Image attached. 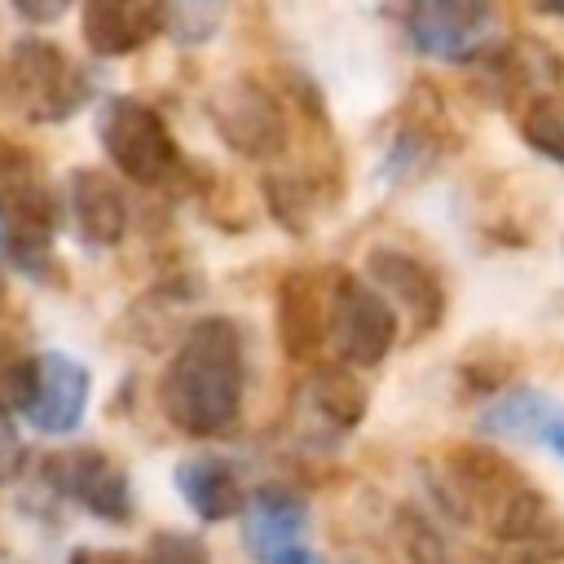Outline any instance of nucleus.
Returning <instances> with one entry per match:
<instances>
[{
	"instance_id": "nucleus-1",
	"label": "nucleus",
	"mask_w": 564,
	"mask_h": 564,
	"mask_svg": "<svg viewBox=\"0 0 564 564\" xmlns=\"http://www.w3.org/2000/svg\"><path fill=\"white\" fill-rule=\"evenodd\" d=\"M423 480L449 520L485 529L502 546H538L546 560L564 555V524L551 520L542 489L498 449L445 445L423 463Z\"/></svg>"
},
{
	"instance_id": "nucleus-2",
	"label": "nucleus",
	"mask_w": 564,
	"mask_h": 564,
	"mask_svg": "<svg viewBox=\"0 0 564 564\" xmlns=\"http://www.w3.org/2000/svg\"><path fill=\"white\" fill-rule=\"evenodd\" d=\"M247 392L242 326L225 313L198 317L159 375V410L185 436H220L238 423Z\"/></svg>"
},
{
	"instance_id": "nucleus-3",
	"label": "nucleus",
	"mask_w": 564,
	"mask_h": 564,
	"mask_svg": "<svg viewBox=\"0 0 564 564\" xmlns=\"http://www.w3.org/2000/svg\"><path fill=\"white\" fill-rule=\"evenodd\" d=\"M4 93L31 123H66L93 101V75L48 35H22L4 62Z\"/></svg>"
},
{
	"instance_id": "nucleus-4",
	"label": "nucleus",
	"mask_w": 564,
	"mask_h": 564,
	"mask_svg": "<svg viewBox=\"0 0 564 564\" xmlns=\"http://www.w3.org/2000/svg\"><path fill=\"white\" fill-rule=\"evenodd\" d=\"M207 123L216 128V137L242 154V159H278L291 141V115H286V97L278 88H269L260 75H229L207 93Z\"/></svg>"
},
{
	"instance_id": "nucleus-5",
	"label": "nucleus",
	"mask_w": 564,
	"mask_h": 564,
	"mask_svg": "<svg viewBox=\"0 0 564 564\" xmlns=\"http://www.w3.org/2000/svg\"><path fill=\"white\" fill-rule=\"evenodd\" d=\"M97 137L106 159L115 163L119 176H128L132 185H167L172 176H181V150L163 123V115L128 93H115L101 101L97 115Z\"/></svg>"
},
{
	"instance_id": "nucleus-6",
	"label": "nucleus",
	"mask_w": 564,
	"mask_h": 564,
	"mask_svg": "<svg viewBox=\"0 0 564 564\" xmlns=\"http://www.w3.org/2000/svg\"><path fill=\"white\" fill-rule=\"evenodd\" d=\"M62 203L26 159L0 163V238L13 269L31 278L53 273V234Z\"/></svg>"
},
{
	"instance_id": "nucleus-7",
	"label": "nucleus",
	"mask_w": 564,
	"mask_h": 564,
	"mask_svg": "<svg viewBox=\"0 0 564 564\" xmlns=\"http://www.w3.org/2000/svg\"><path fill=\"white\" fill-rule=\"evenodd\" d=\"M401 335V313L383 300L370 278L335 273L330 278V344L339 366H379Z\"/></svg>"
},
{
	"instance_id": "nucleus-8",
	"label": "nucleus",
	"mask_w": 564,
	"mask_h": 564,
	"mask_svg": "<svg viewBox=\"0 0 564 564\" xmlns=\"http://www.w3.org/2000/svg\"><path fill=\"white\" fill-rule=\"evenodd\" d=\"M410 44L436 62H485L498 48V9L485 0H423L401 13Z\"/></svg>"
},
{
	"instance_id": "nucleus-9",
	"label": "nucleus",
	"mask_w": 564,
	"mask_h": 564,
	"mask_svg": "<svg viewBox=\"0 0 564 564\" xmlns=\"http://www.w3.org/2000/svg\"><path fill=\"white\" fill-rule=\"evenodd\" d=\"M40 476H44V485L57 498L84 507L97 520H110V524L132 520V485H128V471L115 463V454H106L97 445L44 454Z\"/></svg>"
},
{
	"instance_id": "nucleus-10",
	"label": "nucleus",
	"mask_w": 564,
	"mask_h": 564,
	"mask_svg": "<svg viewBox=\"0 0 564 564\" xmlns=\"http://www.w3.org/2000/svg\"><path fill=\"white\" fill-rule=\"evenodd\" d=\"M366 278L383 291V300L397 313H405L414 339L441 326V317H445V282L423 256L388 247V242L370 247L366 251Z\"/></svg>"
},
{
	"instance_id": "nucleus-11",
	"label": "nucleus",
	"mask_w": 564,
	"mask_h": 564,
	"mask_svg": "<svg viewBox=\"0 0 564 564\" xmlns=\"http://www.w3.org/2000/svg\"><path fill=\"white\" fill-rule=\"evenodd\" d=\"M308 529V502L291 489L264 485L251 494V507L242 516V542L256 555V564H317V555L304 542Z\"/></svg>"
},
{
	"instance_id": "nucleus-12",
	"label": "nucleus",
	"mask_w": 564,
	"mask_h": 564,
	"mask_svg": "<svg viewBox=\"0 0 564 564\" xmlns=\"http://www.w3.org/2000/svg\"><path fill=\"white\" fill-rule=\"evenodd\" d=\"M273 326H278V348L291 361L317 357V348L330 339V286H322L313 269L282 273L273 291Z\"/></svg>"
},
{
	"instance_id": "nucleus-13",
	"label": "nucleus",
	"mask_w": 564,
	"mask_h": 564,
	"mask_svg": "<svg viewBox=\"0 0 564 564\" xmlns=\"http://www.w3.org/2000/svg\"><path fill=\"white\" fill-rule=\"evenodd\" d=\"M62 212L70 220V234L93 251L119 247L128 234V198H123L119 181L106 176L101 167H75L66 176Z\"/></svg>"
},
{
	"instance_id": "nucleus-14",
	"label": "nucleus",
	"mask_w": 564,
	"mask_h": 564,
	"mask_svg": "<svg viewBox=\"0 0 564 564\" xmlns=\"http://www.w3.org/2000/svg\"><path fill=\"white\" fill-rule=\"evenodd\" d=\"M167 31V4L154 0H88L79 9V35L93 57H128Z\"/></svg>"
},
{
	"instance_id": "nucleus-15",
	"label": "nucleus",
	"mask_w": 564,
	"mask_h": 564,
	"mask_svg": "<svg viewBox=\"0 0 564 564\" xmlns=\"http://www.w3.org/2000/svg\"><path fill=\"white\" fill-rule=\"evenodd\" d=\"M480 432L489 436H507V441H524V445H542L564 463V401L546 397L538 388H507L502 397H494L480 419Z\"/></svg>"
},
{
	"instance_id": "nucleus-16",
	"label": "nucleus",
	"mask_w": 564,
	"mask_h": 564,
	"mask_svg": "<svg viewBox=\"0 0 564 564\" xmlns=\"http://www.w3.org/2000/svg\"><path fill=\"white\" fill-rule=\"evenodd\" d=\"M445 150H454V128L445 119V106L441 101H419L410 97L401 106V119H397V132L388 141V154H383V176L388 181H419Z\"/></svg>"
},
{
	"instance_id": "nucleus-17",
	"label": "nucleus",
	"mask_w": 564,
	"mask_h": 564,
	"mask_svg": "<svg viewBox=\"0 0 564 564\" xmlns=\"http://www.w3.org/2000/svg\"><path fill=\"white\" fill-rule=\"evenodd\" d=\"M172 485L176 494L185 498V507L203 520V524H225V520H238L247 516L251 507V494L238 476V467L220 454H194V458H181L176 471H172Z\"/></svg>"
},
{
	"instance_id": "nucleus-18",
	"label": "nucleus",
	"mask_w": 564,
	"mask_h": 564,
	"mask_svg": "<svg viewBox=\"0 0 564 564\" xmlns=\"http://www.w3.org/2000/svg\"><path fill=\"white\" fill-rule=\"evenodd\" d=\"M88 392H93V375L84 361H75L70 352H40V388L26 419L35 423V432L48 436L75 432L84 423Z\"/></svg>"
},
{
	"instance_id": "nucleus-19",
	"label": "nucleus",
	"mask_w": 564,
	"mask_h": 564,
	"mask_svg": "<svg viewBox=\"0 0 564 564\" xmlns=\"http://www.w3.org/2000/svg\"><path fill=\"white\" fill-rule=\"evenodd\" d=\"M489 75L502 79V88L511 93H529L533 97H546V93H560V79H564V62L551 44L533 40V35H516L507 44H498L489 57H485Z\"/></svg>"
},
{
	"instance_id": "nucleus-20",
	"label": "nucleus",
	"mask_w": 564,
	"mask_h": 564,
	"mask_svg": "<svg viewBox=\"0 0 564 564\" xmlns=\"http://www.w3.org/2000/svg\"><path fill=\"white\" fill-rule=\"evenodd\" d=\"M304 397H308V410L330 432H352L366 419V405H370L366 383L348 366H317L304 383Z\"/></svg>"
},
{
	"instance_id": "nucleus-21",
	"label": "nucleus",
	"mask_w": 564,
	"mask_h": 564,
	"mask_svg": "<svg viewBox=\"0 0 564 564\" xmlns=\"http://www.w3.org/2000/svg\"><path fill=\"white\" fill-rule=\"evenodd\" d=\"M260 194H264L269 216H273L286 234H308V225H313V216H317V203H322L313 176H304V172H269V176L260 181Z\"/></svg>"
},
{
	"instance_id": "nucleus-22",
	"label": "nucleus",
	"mask_w": 564,
	"mask_h": 564,
	"mask_svg": "<svg viewBox=\"0 0 564 564\" xmlns=\"http://www.w3.org/2000/svg\"><path fill=\"white\" fill-rule=\"evenodd\" d=\"M40 388V352H26L9 330H0V414H26Z\"/></svg>"
},
{
	"instance_id": "nucleus-23",
	"label": "nucleus",
	"mask_w": 564,
	"mask_h": 564,
	"mask_svg": "<svg viewBox=\"0 0 564 564\" xmlns=\"http://www.w3.org/2000/svg\"><path fill=\"white\" fill-rule=\"evenodd\" d=\"M520 137L529 141V150H538V154H546L551 163L564 167V93H546V97L524 101Z\"/></svg>"
},
{
	"instance_id": "nucleus-24",
	"label": "nucleus",
	"mask_w": 564,
	"mask_h": 564,
	"mask_svg": "<svg viewBox=\"0 0 564 564\" xmlns=\"http://www.w3.org/2000/svg\"><path fill=\"white\" fill-rule=\"evenodd\" d=\"M397 542H401V551H405L410 564H458L454 551H449V542L441 538V529L423 511H414V507H401L397 511Z\"/></svg>"
},
{
	"instance_id": "nucleus-25",
	"label": "nucleus",
	"mask_w": 564,
	"mask_h": 564,
	"mask_svg": "<svg viewBox=\"0 0 564 564\" xmlns=\"http://www.w3.org/2000/svg\"><path fill=\"white\" fill-rule=\"evenodd\" d=\"M220 18H225L220 4H176V9H167V31L181 44H203L216 35Z\"/></svg>"
},
{
	"instance_id": "nucleus-26",
	"label": "nucleus",
	"mask_w": 564,
	"mask_h": 564,
	"mask_svg": "<svg viewBox=\"0 0 564 564\" xmlns=\"http://www.w3.org/2000/svg\"><path fill=\"white\" fill-rule=\"evenodd\" d=\"M145 564H212V555H207L203 538L181 533V529H163V533L150 538Z\"/></svg>"
},
{
	"instance_id": "nucleus-27",
	"label": "nucleus",
	"mask_w": 564,
	"mask_h": 564,
	"mask_svg": "<svg viewBox=\"0 0 564 564\" xmlns=\"http://www.w3.org/2000/svg\"><path fill=\"white\" fill-rule=\"evenodd\" d=\"M22 441H18V432H13V423L0 414V485H9L18 471H22Z\"/></svg>"
},
{
	"instance_id": "nucleus-28",
	"label": "nucleus",
	"mask_w": 564,
	"mask_h": 564,
	"mask_svg": "<svg viewBox=\"0 0 564 564\" xmlns=\"http://www.w3.org/2000/svg\"><path fill=\"white\" fill-rule=\"evenodd\" d=\"M66 564H145V555L123 551V546H75Z\"/></svg>"
},
{
	"instance_id": "nucleus-29",
	"label": "nucleus",
	"mask_w": 564,
	"mask_h": 564,
	"mask_svg": "<svg viewBox=\"0 0 564 564\" xmlns=\"http://www.w3.org/2000/svg\"><path fill=\"white\" fill-rule=\"evenodd\" d=\"M489 564H546V555L538 546H502L498 555H489Z\"/></svg>"
},
{
	"instance_id": "nucleus-30",
	"label": "nucleus",
	"mask_w": 564,
	"mask_h": 564,
	"mask_svg": "<svg viewBox=\"0 0 564 564\" xmlns=\"http://www.w3.org/2000/svg\"><path fill=\"white\" fill-rule=\"evenodd\" d=\"M13 13L40 26V22H57L62 18V4H13Z\"/></svg>"
},
{
	"instance_id": "nucleus-31",
	"label": "nucleus",
	"mask_w": 564,
	"mask_h": 564,
	"mask_svg": "<svg viewBox=\"0 0 564 564\" xmlns=\"http://www.w3.org/2000/svg\"><path fill=\"white\" fill-rule=\"evenodd\" d=\"M0 304H4V278H0Z\"/></svg>"
}]
</instances>
